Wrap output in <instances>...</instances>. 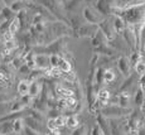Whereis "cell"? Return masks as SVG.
Here are the masks:
<instances>
[{
  "label": "cell",
  "mask_w": 145,
  "mask_h": 135,
  "mask_svg": "<svg viewBox=\"0 0 145 135\" xmlns=\"http://www.w3.org/2000/svg\"><path fill=\"white\" fill-rule=\"evenodd\" d=\"M115 78H116V75L112 69H105L104 71V82L111 83L115 81Z\"/></svg>",
  "instance_id": "obj_19"
},
{
  "label": "cell",
  "mask_w": 145,
  "mask_h": 135,
  "mask_svg": "<svg viewBox=\"0 0 145 135\" xmlns=\"http://www.w3.org/2000/svg\"><path fill=\"white\" fill-rule=\"evenodd\" d=\"M133 100H134V104H135L139 109H141V110H144L145 109V95H144V92L141 91L140 87L134 92Z\"/></svg>",
  "instance_id": "obj_7"
},
{
  "label": "cell",
  "mask_w": 145,
  "mask_h": 135,
  "mask_svg": "<svg viewBox=\"0 0 145 135\" xmlns=\"http://www.w3.org/2000/svg\"><path fill=\"white\" fill-rule=\"evenodd\" d=\"M118 66H119V69L125 77L130 75V62L126 57H121L118 62Z\"/></svg>",
  "instance_id": "obj_10"
},
{
  "label": "cell",
  "mask_w": 145,
  "mask_h": 135,
  "mask_svg": "<svg viewBox=\"0 0 145 135\" xmlns=\"http://www.w3.org/2000/svg\"><path fill=\"white\" fill-rule=\"evenodd\" d=\"M12 128H13V133L14 134H20L22 131L24 130V123L22 117H18V119L13 120L12 121Z\"/></svg>",
  "instance_id": "obj_13"
},
{
  "label": "cell",
  "mask_w": 145,
  "mask_h": 135,
  "mask_svg": "<svg viewBox=\"0 0 145 135\" xmlns=\"http://www.w3.org/2000/svg\"><path fill=\"white\" fill-rule=\"evenodd\" d=\"M1 35H3V41H4V42H8V41H12V39H14V34H12L9 30H5Z\"/></svg>",
  "instance_id": "obj_26"
},
{
  "label": "cell",
  "mask_w": 145,
  "mask_h": 135,
  "mask_svg": "<svg viewBox=\"0 0 145 135\" xmlns=\"http://www.w3.org/2000/svg\"><path fill=\"white\" fill-rule=\"evenodd\" d=\"M83 16H85L86 20L91 24H99L100 22H101V18L95 12H92V9H90V8H86V9L83 10Z\"/></svg>",
  "instance_id": "obj_8"
},
{
  "label": "cell",
  "mask_w": 145,
  "mask_h": 135,
  "mask_svg": "<svg viewBox=\"0 0 145 135\" xmlns=\"http://www.w3.org/2000/svg\"><path fill=\"white\" fill-rule=\"evenodd\" d=\"M112 27L115 28V29L118 30V32H120V33H121L122 30H124L125 28H126V23H125V22L122 20V19L120 18V16H118V18H115V20H114V23H112Z\"/></svg>",
  "instance_id": "obj_20"
},
{
  "label": "cell",
  "mask_w": 145,
  "mask_h": 135,
  "mask_svg": "<svg viewBox=\"0 0 145 135\" xmlns=\"http://www.w3.org/2000/svg\"><path fill=\"white\" fill-rule=\"evenodd\" d=\"M10 82V76L7 71H4L3 68H0V87L9 85Z\"/></svg>",
  "instance_id": "obj_17"
},
{
  "label": "cell",
  "mask_w": 145,
  "mask_h": 135,
  "mask_svg": "<svg viewBox=\"0 0 145 135\" xmlns=\"http://www.w3.org/2000/svg\"><path fill=\"white\" fill-rule=\"evenodd\" d=\"M96 123H97V126L100 128V130L102 131V134L104 135H110V124H108V117H106L105 115L101 114V112H97Z\"/></svg>",
  "instance_id": "obj_5"
},
{
  "label": "cell",
  "mask_w": 145,
  "mask_h": 135,
  "mask_svg": "<svg viewBox=\"0 0 145 135\" xmlns=\"http://www.w3.org/2000/svg\"><path fill=\"white\" fill-rule=\"evenodd\" d=\"M10 102L12 101H0V117L10 112Z\"/></svg>",
  "instance_id": "obj_18"
},
{
  "label": "cell",
  "mask_w": 145,
  "mask_h": 135,
  "mask_svg": "<svg viewBox=\"0 0 145 135\" xmlns=\"http://www.w3.org/2000/svg\"><path fill=\"white\" fill-rule=\"evenodd\" d=\"M47 117H48V119H56V117L57 116H59V115H62V112H61L59 110H58V109H48V110H47Z\"/></svg>",
  "instance_id": "obj_22"
},
{
  "label": "cell",
  "mask_w": 145,
  "mask_h": 135,
  "mask_svg": "<svg viewBox=\"0 0 145 135\" xmlns=\"http://www.w3.org/2000/svg\"><path fill=\"white\" fill-rule=\"evenodd\" d=\"M24 4L22 1H14L12 4V10L13 12H20L22 9H23Z\"/></svg>",
  "instance_id": "obj_25"
},
{
  "label": "cell",
  "mask_w": 145,
  "mask_h": 135,
  "mask_svg": "<svg viewBox=\"0 0 145 135\" xmlns=\"http://www.w3.org/2000/svg\"><path fill=\"white\" fill-rule=\"evenodd\" d=\"M19 28H20V19H19L18 16H15V18L9 23V25H8V30H9L12 34H15V33L19 30Z\"/></svg>",
  "instance_id": "obj_15"
},
{
  "label": "cell",
  "mask_w": 145,
  "mask_h": 135,
  "mask_svg": "<svg viewBox=\"0 0 145 135\" xmlns=\"http://www.w3.org/2000/svg\"><path fill=\"white\" fill-rule=\"evenodd\" d=\"M24 133H25V135H40L38 131L33 130L30 128H27V126H24Z\"/></svg>",
  "instance_id": "obj_29"
},
{
  "label": "cell",
  "mask_w": 145,
  "mask_h": 135,
  "mask_svg": "<svg viewBox=\"0 0 145 135\" xmlns=\"http://www.w3.org/2000/svg\"><path fill=\"white\" fill-rule=\"evenodd\" d=\"M58 68H59V71L62 72V73H66V72L72 71V66H71V63H69V62L67 61L66 58H62V57H61L59 63H58Z\"/></svg>",
  "instance_id": "obj_16"
},
{
  "label": "cell",
  "mask_w": 145,
  "mask_h": 135,
  "mask_svg": "<svg viewBox=\"0 0 145 135\" xmlns=\"http://www.w3.org/2000/svg\"><path fill=\"white\" fill-rule=\"evenodd\" d=\"M42 87H43V85H42L38 80L30 81V82H29V91H28V95H30L32 97H37L38 95L40 94Z\"/></svg>",
  "instance_id": "obj_9"
},
{
  "label": "cell",
  "mask_w": 145,
  "mask_h": 135,
  "mask_svg": "<svg viewBox=\"0 0 145 135\" xmlns=\"http://www.w3.org/2000/svg\"><path fill=\"white\" fill-rule=\"evenodd\" d=\"M16 91H18L19 96H24V95H28V91H29V81L28 80H22L16 86Z\"/></svg>",
  "instance_id": "obj_12"
},
{
  "label": "cell",
  "mask_w": 145,
  "mask_h": 135,
  "mask_svg": "<svg viewBox=\"0 0 145 135\" xmlns=\"http://www.w3.org/2000/svg\"><path fill=\"white\" fill-rule=\"evenodd\" d=\"M110 102L114 105H119L121 107H129L130 106V94L129 92H119L112 98H110Z\"/></svg>",
  "instance_id": "obj_2"
},
{
  "label": "cell",
  "mask_w": 145,
  "mask_h": 135,
  "mask_svg": "<svg viewBox=\"0 0 145 135\" xmlns=\"http://www.w3.org/2000/svg\"><path fill=\"white\" fill-rule=\"evenodd\" d=\"M139 61H140V54H139V53H134V54L131 56V60H130L129 62H130V63H131L133 64V66H135V64L136 63H138V62Z\"/></svg>",
  "instance_id": "obj_27"
},
{
  "label": "cell",
  "mask_w": 145,
  "mask_h": 135,
  "mask_svg": "<svg viewBox=\"0 0 145 135\" xmlns=\"http://www.w3.org/2000/svg\"><path fill=\"white\" fill-rule=\"evenodd\" d=\"M104 71H105V69H102V68L97 69L96 77H95V83H96L97 86H100L102 82H104Z\"/></svg>",
  "instance_id": "obj_23"
},
{
  "label": "cell",
  "mask_w": 145,
  "mask_h": 135,
  "mask_svg": "<svg viewBox=\"0 0 145 135\" xmlns=\"http://www.w3.org/2000/svg\"><path fill=\"white\" fill-rule=\"evenodd\" d=\"M91 135H104V134H102V131L100 130V128L97 126V124H96V125H93L92 130H91Z\"/></svg>",
  "instance_id": "obj_30"
},
{
  "label": "cell",
  "mask_w": 145,
  "mask_h": 135,
  "mask_svg": "<svg viewBox=\"0 0 145 135\" xmlns=\"http://www.w3.org/2000/svg\"><path fill=\"white\" fill-rule=\"evenodd\" d=\"M134 67H135V71H136V73H138L139 76H141V75L145 73V62L139 61Z\"/></svg>",
  "instance_id": "obj_24"
},
{
  "label": "cell",
  "mask_w": 145,
  "mask_h": 135,
  "mask_svg": "<svg viewBox=\"0 0 145 135\" xmlns=\"http://www.w3.org/2000/svg\"><path fill=\"white\" fill-rule=\"evenodd\" d=\"M81 125L78 117H77V115H68V117H66V126L69 129H76L78 128V126Z\"/></svg>",
  "instance_id": "obj_11"
},
{
  "label": "cell",
  "mask_w": 145,
  "mask_h": 135,
  "mask_svg": "<svg viewBox=\"0 0 145 135\" xmlns=\"http://www.w3.org/2000/svg\"><path fill=\"white\" fill-rule=\"evenodd\" d=\"M87 130H88V128L86 125H80L78 128L73 129L72 135H87Z\"/></svg>",
  "instance_id": "obj_21"
},
{
  "label": "cell",
  "mask_w": 145,
  "mask_h": 135,
  "mask_svg": "<svg viewBox=\"0 0 145 135\" xmlns=\"http://www.w3.org/2000/svg\"><path fill=\"white\" fill-rule=\"evenodd\" d=\"M34 63L35 67L39 69H48L51 67L49 64V56H47L46 53H35L34 54Z\"/></svg>",
  "instance_id": "obj_4"
},
{
  "label": "cell",
  "mask_w": 145,
  "mask_h": 135,
  "mask_svg": "<svg viewBox=\"0 0 145 135\" xmlns=\"http://www.w3.org/2000/svg\"><path fill=\"white\" fill-rule=\"evenodd\" d=\"M143 49H144V52H145V43H144V47H143Z\"/></svg>",
  "instance_id": "obj_33"
},
{
  "label": "cell",
  "mask_w": 145,
  "mask_h": 135,
  "mask_svg": "<svg viewBox=\"0 0 145 135\" xmlns=\"http://www.w3.org/2000/svg\"><path fill=\"white\" fill-rule=\"evenodd\" d=\"M139 85H140L141 91H143L144 95H145V73L140 76V80H139Z\"/></svg>",
  "instance_id": "obj_28"
},
{
  "label": "cell",
  "mask_w": 145,
  "mask_h": 135,
  "mask_svg": "<svg viewBox=\"0 0 145 135\" xmlns=\"http://www.w3.org/2000/svg\"><path fill=\"white\" fill-rule=\"evenodd\" d=\"M131 109L130 107H121L119 105H106V106H102V109L100 110L99 112H101L102 115H105L106 117H124V116H127L130 114Z\"/></svg>",
  "instance_id": "obj_1"
},
{
  "label": "cell",
  "mask_w": 145,
  "mask_h": 135,
  "mask_svg": "<svg viewBox=\"0 0 145 135\" xmlns=\"http://www.w3.org/2000/svg\"><path fill=\"white\" fill-rule=\"evenodd\" d=\"M100 28H101V30L105 33V35L107 38H112L114 37V33H112V25L108 24L106 20H101L100 22Z\"/></svg>",
  "instance_id": "obj_14"
},
{
  "label": "cell",
  "mask_w": 145,
  "mask_h": 135,
  "mask_svg": "<svg viewBox=\"0 0 145 135\" xmlns=\"http://www.w3.org/2000/svg\"><path fill=\"white\" fill-rule=\"evenodd\" d=\"M23 123H24V126L33 129V130L38 131L39 134H43V131H44L43 123L38 121L37 119H34V117H32V116H29V115H27V116L23 117Z\"/></svg>",
  "instance_id": "obj_3"
},
{
  "label": "cell",
  "mask_w": 145,
  "mask_h": 135,
  "mask_svg": "<svg viewBox=\"0 0 145 135\" xmlns=\"http://www.w3.org/2000/svg\"><path fill=\"white\" fill-rule=\"evenodd\" d=\"M0 135H9V134H4V133H0Z\"/></svg>",
  "instance_id": "obj_32"
},
{
  "label": "cell",
  "mask_w": 145,
  "mask_h": 135,
  "mask_svg": "<svg viewBox=\"0 0 145 135\" xmlns=\"http://www.w3.org/2000/svg\"><path fill=\"white\" fill-rule=\"evenodd\" d=\"M97 101H99V104L101 106H106L110 104V98H111V94L110 91H108L107 88H102L100 90V91H97Z\"/></svg>",
  "instance_id": "obj_6"
},
{
  "label": "cell",
  "mask_w": 145,
  "mask_h": 135,
  "mask_svg": "<svg viewBox=\"0 0 145 135\" xmlns=\"http://www.w3.org/2000/svg\"><path fill=\"white\" fill-rule=\"evenodd\" d=\"M46 135H61L59 129H56V130H48V133Z\"/></svg>",
  "instance_id": "obj_31"
}]
</instances>
